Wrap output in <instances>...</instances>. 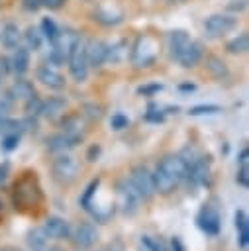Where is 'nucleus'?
<instances>
[{"instance_id":"1","label":"nucleus","mask_w":249,"mask_h":251,"mask_svg":"<svg viewBox=\"0 0 249 251\" xmlns=\"http://www.w3.org/2000/svg\"><path fill=\"white\" fill-rule=\"evenodd\" d=\"M43 188L35 171H24L12 186V206L20 214H29L43 202Z\"/></svg>"},{"instance_id":"2","label":"nucleus","mask_w":249,"mask_h":251,"mask_svg":"<svg viewBox=\"0 0 249 251\" xmlns=\"http://www.w3.org/2000/svg\"><path fill=\"white\" fill-rule=\"evenodd\" d=\"M157 57H159V41L153 35L143 33L131 45L129 61L137 69H149V67H153L155 61H157Z\"/></svg>"},{"instance_id":"3","label":"nucleus","mask_w":249,"mask_h":251,"mask_svg":"<svg viewBox=\"0 0 249 251\" xmlns=\"http://www.w3.org/2000/svg\"><path fill=\"white\" fill-rule=\"evenodd\" d=\"M196 226L202 233H206L208 237H218L222 231V210H220V200L216 196H212L210 200H206L198 214H196Z\"/></svg>"},{"instance_id":"4","label":"nucleus","mask_w":249,"mask_h":251,"mask_svg":"<svg viewBox=\"0 0 249 251\" xmlns=\"http://www.w3.org/2000/svg\"><path fill=\"white\" fill-rule=\"evenodd\" d=\"M51 175L53 180L59 184H71L78 176V163L73 155L69 153H57L51 165Z\"/></svg>"},{"instance_id":"5","label":"nucleus","mask_w":249,"mask_h":251,"mask_svg":"<svg viewBox=\"0 0 249 251\" xmlns=\"http://www.w3.org/2000/svg\"><path fill=\"white\" fill-rule=\"evenodd\" d=\"M67 65H69V71H71V76L75 78V82H84L88 78V59H86V41H78L71 53H69V59H67Z\"/></svg>"},{"instance_id":"6","label":"nucleus","mask_w":249,"mask_h":251,"mask_svg":"<svg viewBox=\"0 0 249 251\" xmlns=\"http://www.w3.org/2000/svg\"><path fill=\"white\" fill-rule=\"evenodd\" d=\"M237 25V18L231 14H212L204 20V33L210 39L224 37Z\"/></svg>"},{"instance_id":"7","label":"nucleus","mask_w":249,"mask_h":251,"mask_svg":"<svg viewBox=\"0 0 249 251\" xmlns=\"http://www.w3.org/2000/svg\"><path fill=\"white\" fill-rule=\"evenodd\" d=\"M116 190H118V196H120L122 212L125 216H133L139 210V204L143 202L139 192L135 190V186L129 182V178H122V180L116 182Z\"/></svg>"},{"instance_id":"8","label":"nucleus","mask_w":249,"mask_h":251,"mask_svg":"<svg viewBox=\"0 0 249 251\" xmlns=\"http://www.w3.org/2000/svg\"><path fill=\"white\" fill-rule=\"evenodd\" d=\"M129 182L135 186V190L139 192L141 200H151L153 194H155V188H153V173L149 171L147 165H135L129 173Z\"/></svg>"},{"instance_id":"9","label":"nucleus","mask_w":249,"mask_h":251,"mask_svg":"<svg viewBox=\"0 0 249 251\" xmlns=\"http://www.w3.org/2000/svg\"><path fill=\"white\" fill-rule=\"evenodd\" d=\"M98 237H100V235H98V227H96L94 222H80V224L76 226L75 233H73L69 239L73 241L75 249L84 251V249L94 247L96 241H98Z\"/></svg>"},{"instance_id":"10","label":"nucleus","mask_w":249,"mask_h":251,"mask_svg":"<svg viewBox=\"0 0 249 251\" xmlns=\"http://www.w3.org/2000/svg\"><path fill=\"white\" fill-rule=\"evenodd\" d=\"M157 169L163 171L167 176H171L176 184H180V182L184 180V176H186L188 165L184 163V159H182L178 153H169V155H165V157L159 161Z\"/></svg>"},{"instance_id":"11","label":"nucleus","mask_w":249,"mask_h":251,"mask_svg":"<svg viewBox=\"0 0 249 251\" xmlns=\"http://www.w3.org/2000/svg\"><path fill=\"white\" fill-rule=\"evenodd\" d=\"M43 231L49 239H55V241H63L71 237V226L61 216H49L43 222Z\"/></svg>"},{"instance_id":"12","label":"nucleus","mask_w":249,"mask_h":251,"mask_svg":"<svg viewBox=\"0 0 249 251\" xmlns=\"http://www.w3.org/2000/svg\"><path fill=\"white\" fill-rule=\"evenodd\" d=\"M35 75H37V80L43 86L51 88V90H63L65 84H67L65 76L59 73V69L57 67H51V65H39Z\"/></svg>"},{"instance_id":"13","label":"nucleus","mask_w":249,"mask_h":251,"mask_svg":"<svg viewBox=\"0 0 249 251\" xmlns=\"http://www.w3.org/2000/svg\"><path fill=\"white\" fill-rule=\"evenodd\" d=\"M82 141V137H75V135H69L65 131H59V133H53L47 137V149L51 153H67L69 149L76 147L78 143Z\"/></svg>"},{"instance_id":"14","label":"nucleus","mask_w":249,"mask_h":251,"mask_svg":"<svg viewBox=\"0 0 249 251\" xmlns=\"http://www.w3.org/2000/svg\"><path fill=\"white\" fill-rule=\"evenodd\" d=\"M106 49H108V43H104L102 39H88V41H86V59H88V67L100 69V67L106 63Z\"/></svg>"},{"instance_id":"15","label":"nucleus","mask_w":249,"mask_h":251,"mask_svg":"<svg viewBox=\"0 0 249 251\" xmlns=\"http://www.w3.org/2000/svg\"><path fill=\"white\" fill-rule=\"evenodd\" d=\"M67 106L69 104H67V98L65 96H49L41 104V116L47 118V120H51V122H55L61 116H65Z\"/></svg>"},{"instance_id":"16","label":"nucleus","mask_w":249,"mask_h":251,"mask_svg":"<svg viewBox=\"0 0 249 251\" xmlns=\"http://www.w3.org/2000/svg\"><path fill=\"white\" fill-rule=\"evenodd\" d=\"M202 57H204V45L200 43V41H190L188 45H186V49L178 55V63L184 67V69H192V67H196L200 61H202Z\"/></svg>"},{"instance_id":"17","label":"nucleus","mask_w":249,"mask_h":251,"mask_svg":"<svg viewBox=\"0 0 249 251\" xmlns=\"http://www.w3.org/2000/svg\"><path fill=\"white\" fill-rule=\"evenodd\" d=\"M192 39H190V35L184 31V29H173L171 33H169V55H171V59H178V55L186 49V45L190 43Z\"/></svg>"},{"instance_id":"18","label":"nucleus","mask_w":249,"mask_h":251,"mask_svg":"<svg viewBox=\"0 0 249 251\" xmlns=\"http://www.w3.org/2000/svg\"><path fill=\"white\" fill-rule=\"evenodd\" d=\"M59 120H61L59 122L61 131H65L69 135H75V137H84V122H82V116L80 114L61 116Z\"/></svg>"},{"instance_id":"19","label":"nucleus","mask_w":249,"mask_h":251,"mask_svg":"<svg viewBox=\"0 0 249 251\" xmlns=\"http://www.w3.org/2000/svg\"><path fill=\"white\" fill-rule=\"evenodd\" d=\"M235 229H237V241H239V247L241 249H247V243H249V218H247V212L243 208L235 210Z\"/></svg>"},{"instance_id":"20","label":"nucleus","mask_w":249,"mask_h":251,"mask_svg":"<svg viewBox=\"0 0 249 251\" xmlns=\"http://www.w3.org/2000/svg\"><path fill=\"white\" fill-rule=\"evenodd\" d=\"M0 41H2V45H4L6 49H16V47L20 45V41H22V31H20V27H18L14 22L4 24V27H2V31H0Z\"/></svg>"},{"instance_id":"21","label":"nucleus","mask_w":249,"mask_h":251,"mask_svg":"<svg viewBox=\"0 0 249 251\" xmlns=\"http://www.w3.org/2000/svg\"><path fill=\"white\" fill-rule=\"evenodd\" d=\"M178 184L171 178V176H167L163 171H155L153 173V188H155V194H161V196H169V194H173L174 192V188H176Z\"/></svg>"},{"instance_id":"22","label":"nucleus","mask_w":249,"mask_h":251,"mask_svg":"<svg viewBox=\"0 0 249 251\" xmlns=\"http://www.w3.org/2000/svg\"><path fill=\"white\" fill-rule=\"evenodd\" d=\"M10 65H12V71L18 75V76H22V75H25L27 73V69H29V51L25 49V47H16L14 49V55H12V59H10Z\"/></svg>"},{"instance_id":"23","label":"nucleus","mask_w":249,"mask_h":251,"mask_svg":"<svg viewBox=\"0 0 249 251\" xmlns=\"http://www.w3.org/2000/svg\"><path fill=\"white\" fill-rule=\"evenodd\" d=\"M10 92H12V96H14L16 100H18V98H20V100H27V98H31V96L37 94L33 82L27 80V78H24V76H18V78L14 80Z\"/></svg>"},{"instance_id":"24","label":"nucleus","mask_w":249,"mask_h":251,"mask_svg":"<svg viewBox=\"0 0 249 251\" xmlns=\"http://www.w3.org/2000/svg\"><path fill=\"white\" fill-rule=\"evenodd\" d=\"M100 182H102L100 176L92 178V180L86 184V188L82 190V194L78 196V206H80L84 212H88L90 206L94 204V198H96V192H98V188H100Z\"/></svg>"},{"instance_id":"25","label":"nucleus","mask_w":249,"mask_h":251,"mask_svg":"<svg viewBox=\"0 0 249 251\" xmlns=\"http://www.w3.org/2000/svg\"><path fill=\"white\" fill-rule=\"evenodd\" d=\"M47 235L43 231V227H31L25 235V243L29 247V251H45L49 245H47Z\"/></svg>"},{"instance_id":"26","label":"nucleus","mask_w":249,"mask_h":251,"mask_svg":"<svg viewBox=\"0 0 249 251\" xmlns=\"http://www.w3.org/2000/svg\"><path fill=\"white\" fill-rule=\"evenodd\" d=\"M92 20L98 22L100 25L110 27V25H118V24H122V22H124V14H122V12H110L108 8H98V10H94Z\"/></svg>"},{"instance_id":"27","label":"nucleus","mask_w":249,"mask_h":251,"mask_svg":"<svg viewBox=\"0 0 249 251\" xmlns=\"http://www.w3.org/2000/svg\"><path fill=\"white\" fill-rule=\"evenodd\" d=\"M125 57H127V41L120 39V41L108 45V49H106V63L118 65V63H122Z\"/></svg>"},{"instance_id":"28","label":"nucleus","mask_w":249,"mask_h":251,"mask_svg":"<svg viewBox=\"0 0 249 251\" xmlns=\"http://www.w3.org/2000/svg\"><path fill=\"white\" fill-rule=\"evenodd\" d=\"M206 69H208L210 75H212L214 78H218V80H222V78H225V76L229 75L227 65H225L220 57H216V55H208V57H206Z\"/></svg>"},{"instance_id":"29","label":"nucleus","mask_w":249,"mask_h":251,"mask_svg":"<svg viewBox=\"0 0 249 251\" xmlns=\"http://www.w3.org/2000/svg\"><path fill=\"white\" fill-rule=\"evenodd\" d=\"M247 49H249V35H247V31L237 33L233 39H229V41L225 43V51L231 53V55L247 53Z\"/></svg>"},{"instance_id":"30","label":"nucleus","mask_w":249,"mask_h":251,"mask_svg":"<svg viewBox=\"0 0 249 251\" xmlns=\"http://www.w3.org/2000/svg\"><path fill=\"white\" fill-rule=\"evenodd\" d=\"M22 37H24V41H25V49H27V51H39L41 45H43V35H41V31H39L37 27H33V25H29Z\"/></svg>"},{"instance_id":"31","label":"nucleus","mask_w":249,"mask_h":251,"mask_svg":"<svg viewBox=\"0 0 249 251\" xmlns=\"http://www.w3.org/2000/svg\"><path fill=\"white\" fill-rule=\"evenodd\" d=\"M139 243L143 245L145 251H169L167 245H165V241H163L161 237H157V235L143 233V235L139 237Z\"/></svg>"},{"instance_id":"32","label":"nucleus","mask_w":249,"mask_h":251,"mask_svg":"<svg viewBox=\"0 0 249 251\" xmlns=\"http://www.w3.org/2000/svg\"><path fill=\"white\" fill-rule=\"evenodd\" d=\"M59 25L55 24V20H51V18H43L41 20V35L49 41V43H53L57 37H59Z\"/></svg>"},{"instance_id":"33","label":"nucleus","mask_w":249,"mask_h":251,"mask_svg":"<svg viewBox=\"0 0 249 251\" xmlns=\"http://www.w3.org/2000/svg\"><path fill=\"white\" fill-rule=\"evenodd\" d=\"M67 59H69V55H67L59 45L53 43V47L49 49V55H47V65H51V67H61V65L67 63Z\"/></svg>"},{"instance_id":"34","label":"nucleus","mask_w":249,"mask_h":251,"mask_svg":"<svg viewBox=\"0 0 249 251\" xmlns=\"http://www.w3.org/2000/svg\"><path fill=\"white\" fill-rule=\"evenodd\" d=\"M20 133H22V131L4 133V135H2V141H0V149H2L4 153H10V151L18 149V145H20Z\"/></svg>"},{"instance_id":"35","label":"nucleus","mask_w":249,"mask_h":251,"mask_svg":"<svg viewBox=\"0 0 249 251\" xmlns=\"http://www.w3.org/2000/svg\"><path fill=\"white\" fill-rule=\"evenodd\" d=\"M222 106L218 104H200V106H192L188 110L190 116H212V114H220Z\"/></svg>"},{"instance_id":"36","label":"nucleus","mask_w":249,"mask_h":251,"mask_svg":"<svg viewBox=\"0 0 249 251\" xmlns=\"http://www.w3.org/2000/svg\"><path fill=\"white\" fill-rule=\"evenodd\" d=\"M25 104H24V110H25V116H41V104H43V100L35 94V96H31V98H27V100H24Z\"/></svg>"},{"instance_id":"37","label":"nucleus","mask_w":249,"mask_h":251,"mask_svg":"<svg viewBox=\"0 0 249 251\" xmlns=\"http://www.w3.org/2000/svg\"><path fill=\"white\" fill-rule=\"evenodd\" d=\"M102 108L98 106V104H84L82 106V112H80V116L82 118H86L88 122H98L100 118H102Z\"/></svg>"},{"instance_id":"38","label":"nucleus","mask_w":249,"mask_h":251,"mask_svg":"<svg viewBox=\"0 0 249 251\" xmlns=\"http://www.w3.org/2000/svg\"><path fill=\"white\" fill-rule=\"evenodd\" d=\"M110 126L114 131H122V129H127L129 127V118L122 112H116L112 118H110Z\"/></svg>"},{"instance_id":"39","label":"nucleus","mask_w":249,"mask_h":251,"mask_svg":"<svg viewBox=\"0 0 249 251\" xmlns=\"http://www.w3.org/2000/svg\"><path fill=\"white\" fill-rule=\"evenodd\" d=\"M143 120L149 122V124H161L165 120V112L159 110V108H155V104H151L149 110H147V114L143 116Z\"/></svg>"},{"instance_id":"40","label":"nucleus","mask_w":249,"mask_h":251,"mask_svg":"<svg viewBox=\"0 0 249 251\" xmlns=\"http://www.w3.org/2000/svg\"><path fill=\"white\" fill-rule=\"evenodd\" d=\"M14 96H12V92L10 90H6V92H2L0 94V114H8V110L14 106Z\"/></svg>"},{"instance_id":"41","label":"nucleus","mask_w":249,"mask_h":251,"mask_svg":"<svg viewBox=\"0 0 249 251\" xmlns=\"http://www.w3.org/2000/svg\"><path fill=\"white\" fill-rule=\"evenodd\" d=\"M161 90H163V84L153 82V84H143V86H139V88H137V94H139V96H153V94H157V92H161Z\"/></svg>"},{"instance_id":"42","label":"nucleus","mask_w":249,"mask_h":251,"mask_svg":"<svg viewBox=\"0 0 249 251\" xmlns=\"http://www.w3.org/2000/svg\"><path fill=\"white\" fill-rule=\"evenodd\" d=\"M235 182H237L241 188H247V186H249V169H247V167H239V169H237Z\"/></svg>"},{"instance_id":"43","label":"nucleus","mask_w":249,"mask_h":251,"mask_svg":"<svg viewBox=\"0 0 249 251\" xmlns=\"http://www.w3.org/2000/svg\"><path fill=\"white\" fill-rule=\"evenodd\" d=\"M100 153H102V147H100L98 143H92V145L86 149V161H88V163H94V161H98Z\"/></svg>"},{"instance_id":"44","label":"nucleus","mask_w":249,"mask_h":251,"mask_svg":"<svg viewBox=\"0 0 249 251\" xmlns=\"http://www.w3.org/2000/svg\"><path fill=\"white\" fill-rule=\"evenodd\" d=\"M22 6L25 12H37L43 6V0H22Z\"/></svg>"},{"instance_id":"45","label":"nucleus","mask_w":249,"mask_h":251,"mask_svg":"<svg viewBox=\"0 0 249 251\" xmlns=\"http://www.w3.org/2000/svg\"><path fill=\"white\" fill-rule=\"evenodd\" d=\"M247 163H249V149L243 147V149L237 153V165H239V167H247Z\"/></svg>"},{"instance_id":"46","label":"nucleus","mask_w":249,"mask_h":251,"mask_svg":"<svg viewBox=\"0 0 249 251\" xmlns=\"http://www.w3.org/2000/svg\"><path fill=\"white\" fill-rule=\"evenodd\" d=\"M171 251H186V247H184V243H182V239L178 235L171 237Z\"/></svg>"},{"instance_id":"47","label":"nucleus","mask_w":249,"mask_h":251,"mask_svg":"<svg viewBox=\"0 0 249 251\" xmlns=\"http://www.w3.org/2000/svg\"><path fill=\"white\" fill-rule=\"evenodd\" d=\"M8 73H12L10 59H8V57H0V75H2V76H6Z\"/></svg>"},{"instance_id":"48","label":"nucleus","mask_w":249,"mask_h":251,"mask_svg":"<svg viewBox=\"0 0 249 251\" xmlns=\"http://www.w3.org/2000/svg\"><path fill=\"white\" fill-rule=\"evenodd\" d=\"M67 4V0H43V6L49 8V10H59Z\"/></svg>"},{"instance_id":"49","label":"nucleus","mask_w":249,"mask_h":251,"mask_svg":"<svg viewBox=\"0 0 249 251\" xmlns=\"http://www.w3.org/2000/svg\"><path fill=\"white\" fill-rule=\"evenodd\" d=\"M8 173H10V163H8V161L0 163V184H4V182H6Z\"/></svg>"},{"instance_id":"50","label":"nucleus","mask_w":249,"mask_h":251,"mask_svg":"<svg viewBox=\"0 0 249 251\" xmlns=\"http://www.w3.org/2000/svg\"><path fill=\"white\" fill-rule=\"evenodd\" d=\"M178 90H182V92H192V90H196V84H192V82H184V84L178 86Z\"/></svg>"},{"instance_id":"51","label":"nucleus","mask_w":249,"mask_h":251,"mask_svg":"<svg viewBox=\"0 0 249 251\" xmlns=\"http://www.w3.org/2000/svg\"><path fill=\"white\" fill-rule=\"evenodd\" d=\"M0 251H24V249L14 247V245H4V247H0Z\"/></svg>"},{"instance_id":"52","label":"nucleus","mask_w":249,"mask_h":251,"mask_svg":"<svg viewBox=\"0 0 249 251\" xmlns=\"http://www.w3.org/2000/svg\"><path fill=\"white\" fill-rule=\"evenodd\" d=\"M45 251H63V249H61V247H47Z\"/></svg>"},{"instance_id":"53","label":"nucleus","mask_w":249,"mask_h":251,"mask_svg":"<svg viewBox=\"0 0 249 251\" xmlns=\"http://www.w3.org/2000/svg\"><path fill=\"white\" fill-rule=\"evenodd\" d=\"M2 206H4V204H2V200H0V212H2Z\"/></svg>"},{"instance_id":"54","label":"nucleus","mask_w":249,"mask_h":251,"mask_svg":"<svg viewBox=\"0 0 249 251\" xmlns=\"http://www.w3.org/2000/svg\"><path fill=\"white\" fill-rule=\"evenodd\" d=\"M169 2H176V0H169Z\"/></svg>"},{"instance_id":"55","label":"nucleus","mask_w":249,"mask_h":251,"mask_svg":"<svg viewBox=\"0 0 249 251\" xmlns=\"http://www.w3.org/2000/svg\"><path fill=\"white\" fill-rule=\"evenodd\" d=\"M0 82H2V75H0Z\"/></svg>"},{"instance_id":"56","label":"nucleus","mask_w":249,"mask_h":251,"mask_svg":"<svg viewBox=\"0 0 249 251\" xmlns=\"http://www.w3.org/2000/svg\"><path fill=\"white\" fill-rule=\"evenodd\" d=\"M0 4H2V2H0Z\"/></svg>"}]
</instances>
